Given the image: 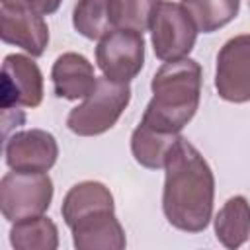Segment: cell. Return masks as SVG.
<instances>
[{"instance_id":"cell-16","label":"cell","mask_w":250,"mask_h":250,"mask_svg":"<svg viewBox=\"0 0 250 250\" xmlns=\"http://www.w3.org/2000/svg\"><path fill=\"white\" fill-rule=\"evenodd\" d=\"M197 31L213 33L230 23L240 10V0H182Z\"/></svg>"},{"instance_id":"cell-4","label":"cell","mask_w":250,"mask_h":250,"mask_svg":"<svg viewBox=\"0 0 250 250\" xmlns=\"http://www.w3.org/2000/svg\"><path fill=\"white\" fill-rule=\"evenodd\" d=\"M53 180L47 172H8L0 180V211L16 223L43 215L53 201Z\"/></svg>"},{"instance_id":"cell-6","label":"cell","mask_w":250,"mask_h":250,"mask_svg":"<svg viewBox=\"0 0 250 250\" xmlns=\"http://www.w3.org/2000/svg\"><path fill=\"white\" fill-rule=\"evenodd\" d=\"M96 64L113 82H131L145 64V37L127 27L109 29L96 47Z\"/></svg>"},{"instance_id":"cell-15","label":"cell","mask_w":250,"mask_h":250,"mask_svg":"<svg viewBox=\"0 0 250 250\" xmlns=\"http://www.w3.org/2000/svg\"><path fill=\"white\" fill-rule=\"evenodd\" d=\"M10 244L16 250H57L59 229L53 219L39 215L12 223Z\"/></svg>"},{"instance_id":"cell-5","label":"cell","mask_w":250,"mask_h":250,"mask_svg":"<svg viewBox=\"0 0 250 250\" xmlns=\"http://www.w3.org/2000/svg\"><path fill=\"white\" fill-rule=\"evenodd\" d=\"M197 27L189 12L178 4L162 0L150 21V43L162 62L186 59L197 39Z\"/></svg>"},{"instance_id":"cell-18","label":"cell","mask_w":250,"mask_h":250,"mask_svg":"<svg viewBox=\"0 0 250 250\" xmlns=\"http://www.w3.org/2000/svg\"><path fill=\"white\" fill-rule=\"evenodd\" d=\"M162 0H109V14L113 27H127L135 31L150 29L154 12Z\"/></svg>"},{"instance_id":"cell-11","label":"cell","mask_w":250,"mask_h":250,"mask_svg":"<svg viewBox=\"0 0 250 250\" xmlns=\"http://www.w3.org/2000/svg\"><path fill=\"white\" fill-rule=\"evenodd\" d=\"M0 37L8 45L23 49L31 57H41L49 45V27L41 14L21 8L0 4Z\"/></svg>"},{"instance_id":"cell-8","label":"cell","mask_w":250,"mask_h":250,"mask_svg":"<svg viewBox=\"0 0 250 250\" xmlns=\"http://www.w3.org/2000/svg\"><path fill=\"white\" fill-rule=\"evenodd\" d=\"M43 102V74L31 55L12 53L2 62V109L37 107Z\"/></svg>"},{"instance_id":"cell-14","label":"cell","mask_w":250,"mask_h":250,"mask_svg":"<svg viewBox=\"0 0 250 250\" xmlns=\"http://www.w3.org/2000/svg\"><path fill=\"white\" fill-rule=\"evenodd\" d=\"M180 135L158 131L146 123H139L131 135V152L135 160L148 170H160L166 164L168 152Z\"/></svg>"},{"instance_id":"cell-13","label":"cell","mask_w":250,"mask_h":250,"mask_svg":"<svg viewBox=\"0 0 250 250\" xmlns=\"http://www.w3.org/2000/svg\"><path fill=\"white\" fill-rule=\"evenodd\" d=\"M217 240L229 248H240L250 238V203L244 195H234L223 203L213 219Z\"/></svg>"},{"instance_id":"cell-12","label":"cell","mask_w":250,"mask_h":250,"mask_svg":"<svg viewBox=\"0 0 250 250\" xmlns=\"http://www.w3.org/2000/svg\"><path fill=\"white\" fill-rule=\"evenodd\" d=\"M53 90L62 100H84L96 88V74L92 62L80 53H62L55 59L51 68Z\"/></svg>"},{"instance_id":"cell-19","label":"cell","mask_w":250,"mask_h":250,"mask_svg":"<svg viewBox=\"0 0 250 250\" xmlns=\"http://www.w3.org/2000/svg\"><path fill=\"white\" fill-rule=\"evenodd\" d=\"M62 0H0V4H8V6H21V8H29L41 16H49L55 14L59 10Z\"/></svg>"},{"instance_id":"cell-1","label":"cell","mask_w":250,"mask_h":250,"mask_svg":"<svg viewBox=\"0 0 250 250\" xmlns=\"http://www.w3.org/2000/svg\"><path fill=\"white\" fill-rule=\"evenodd\" d=\"M162 211L166 221L184 232H201L213 219L215 176L203 154L182 135L164 164Z\"/></svg>"},{"instance_id":"cell-3","label":"cell","mask_w":250,"mask_h":250,"mask_svg":"<svg viewBox=\"0 0 250 250\" xmlns=\"http://www.w3.org/2000/svg\"><path fill=\"white\" fill-rule=\"evenodd\" d=\"M131 102L129 82H113L105 76L98 78L96 88L82 104L70 109L66 127L78 137H98L109 131Z\"/></svg>"},{"instance_id":"cell-17","label":"cell","mask_w":250,"mask_h":250,"mask_svg":"<svg viewBox=\"0 0 250 250\" xmlns=\"http://www.w3.org/2000/svg\"><path fill=\"white\" fill-rule=\"evenodd\" d=\"M72 25L86 39H102L113 29L109 0H78L72 10Z\"/></svg>"},{"instance_id":"cell-7","label":"cell","mask_w":250,"mask_h":250,"mask_svg":"<svg viewBox=\"0 0 250 250\" xmlns=\"http://www.w3.org/2000/svg\"><path fill=\"white\" fill-rule=\"evenodd\" d=\"M215 88L225 102H250V33L234 35L219 49Z\"/></svg>"},{"instance_id":"cell-2","label":"cell","mask_w":250,"mask_h":250,"mask_svg":"<svg viewBox=\"0 0 250 250\" xmlns=\"http://www.w3.org/2000/svg\"><path fill=\"white\" fill-rule=\"evenodd\" d=\"M201 84L203 74L197 61L186 57L164 62L150 80L152 98L141 121L158 131L180 135L199 107Z\"/></svg>"},{"instance_id":"cell-10","label":"cell","mask_w":250,"mask_h":250,"mask_svg":"<svg viewBox=\"0 0 250 250\" xmlns=\"http://www.w3.org/2000/svg\"><path fill=\"white\" fill-rule=\"evenodd\" d=\"M66 227L78 250H123L127 246L125 230L115 217V207L94 209L76 217Z\"/></svg>"},{"instance_id":"cell-9","label":"cell","mask_w":250,"mask_h":250,"mask_svg":"<svg viewBox=\"0 0 250 250\" xmlns=\"http://www.w3.org/2000/svg\"><path fill=\"white\" fill-rule=\"evenodd\" d=\"M4 156L10 170L16 172H49L59 158V145L53 133L45 129L16 131L4 143Z\"/></svg>"}]
</instances>
